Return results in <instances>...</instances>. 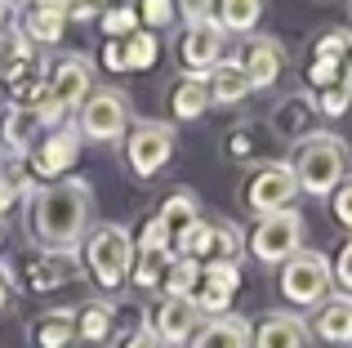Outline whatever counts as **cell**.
<instances>
[{
  "label": "cell",
  "instance_id": "1",
  "mask_svg": "<svg viewBox=\"0 0 352 348\" xmlns=\"http://www.w3.org/2000/svg\"><path fill=\"white\" fill-rule=\"evenodd\" d=\"M36 241L50 254H72L89 228V183L58 179L36 192Z\"/></svg>",
  "mask_w": 352,
  "mask_h": 348
},
{
  "label": "cell",
  "instance_id": "2",
  "mask_svg": "<svg viewBox=\"0 0 352 348\" xmlns=\"http://www.w3.org/2000/svg\"><path fill=\"white\" fill-rule=\"evenodd\" d=\"M294 170V183L312 197H335L339 183L348 179V148L335 139V134H312L303 139L299 157L290 161Z\"/></svg>",
  "mask_w": 352,
  "mask_h": 348
},
{
  "label": "cell",
  "instance_id": "3",
  "mask_svg": "<svg viewBox=\"0 0 352 348\" xmlns=\"http://www.w3.org/2000/svg\"><path fill=\"white\" fill-rule=\"evenodd\" d=\"M85 263L94 272V281L103 290H116L120 281L134 268V237L120 224H98L94 232L85 237Z\"/></svg>",
  "mask_w": 352,
  "mask_h": 348
},
{
  "label": "cell",
  "instance_id": "4",
  "mask_svg": "<svg viewBox=\"0 0 352 348\" xmlns=\"http://www.w3.org/2000/svg\"><path fill=\"white\" fill-rule=\"evenodd\" d=\"M125 130H129V98H125V89H112V85L89 89V98L76 112V134L80 139L116 143Z\"/></svg>",
  "mask_w": 352,
  "mask_h": 348
},
{
  "label": "cell",
  "instance_id": "5",
  "mask_svg": "<svg viewBox=\"0 0 352 348\" xmlns=\"http://www.w3.org/2000/svg\"><path fill=\"white\" fill-rule=\"evenodd\" d=\"M330 286H335V272L321 250H299L294 259L281 263V295L290 304H321V299H330Z\"/></svg>",
  "mask_w": 352,
  "mask_h": 348
},
{
  "label": "cell",
  "instance_id": "6",
  "mask_svg": "<svg viewBox=\"0 0 352 348\" xmlns=\"http://www.w3.org/2000/svg\"><path fill=\"white\" fill-rule=\"evenodd\" d=\"M241 197H245V206L254 210V215L267 219V215H281V210H294L290 201L299 197V183H294V170L285 166V161H267V166H258L245 179Z\"/></svg>",
  "mask_w": 352,
  "mask_h": 348
},
{
  "label": "cell",
  "instance_id": "7",
  "mask_svg": "<svg viewBox=\"0 0 352 348\" xmlns=\"http://www.w3.org/2000/svg\"><path fill=\"white\" fill-rule=\"evenodd\" d=\"M125 157H129V170H134L138 179H156L161 166L174 157V125L134 121L125 130Z\"/></svg>",
  "mask_w": 352,
  "mask_h": 348
},
{
  "label": "cell",
  "instance_id": "8",
  "mask_svg": "<svg viewBox=\"0 0 352 348\" xmlns=\"http://www.w3.org/2000/svg\"><path fill=\"white\" fill-rule=\"evenodd\" d=\"M250 250L254 259L263 263H285L303 250V215L299 210H281V215H267L258 219L254 237H250Z\"/></svg>",
  "mask_w": 352,
  "mask_h": 348
},
{
  "label": "cell",
  "instance_id": "9",
  "mask_svg": "<svg viewBox=\"0 0 352 348\" xmlns=\"http://www.w3.org/2000/svg\"><path fill=\"white\" fill-rule=\"evenodd\" d=\"M183 259H197V263H236L241 259V232L232 224H206L197 219L192 232L179 241Z\"/></svg>",
  "mask_w": 352,
  "mask_h": 348
},
{
  "label": "cell",
  "instance_id": "10",
  "mask_svg": "<svg viewBox=\"0 0 352 348\" xmlns=\"http://www.w3.org/2000/svg\"><path fill=\"white\" fill-rule=\"evenodd\" d=\"M147 326H152V335L161 340V348H188L192 335L201 331V308L192 304V299L165 295L161 304L147 313Z\"/></svg>",
  "mask_w": 352,
  "mask_h": 348
},
{
  "label": "cell",
  "instance_id": "11",
  "mask_svg": "<svg viewBox=\"0 0 352 348\" xmlns=\"http://www.w3.org/2000/svg\"><path fill=\"white\" fill-rule=\"evenodd\" d=\"M236 67L245 72L250 89L276 85V76H281V67H285L281 41H272V36H250V41L241 45V54H236Z\"/></svg>",
  "mask_w": 352,
  "mask_h": 348
},
{
  "label": "cell",
  "instance_id": "12",
  "mask_svg": "<svg viewBox=\"0 0 352 348\" xmlns=\"http://www.w3.org/2000/svg\"><path fill=\"white\" fill-rule=\"evenodd\" d=\"M223 41H228V32L214 18L188 27V32H183V67H188V76H210V72L223 63Z\"/></svg>",
  "mask_w": 352,
  "mask_h": 348
},
{
  "label": "cell",
  "instance_id": "13",
  "mask_svg": "<svg viewBox=\"0 0 352 348\" xmlns=\"http://www.w3.org/2000/svg\"><path fill=\"white\" fill-rule=\"evenodd\" d=\"M45 85H50V94L72 112V107H80L89 98V89H94V63H89L85 54H67V58L54 63Z\"/></svg>",
  "mask_w": 352,
  "mask_h": 348
},
{
  "label": "cell",
  "instance_id": "14",
  "mask_svg": "<svg viewBox=\"0 0 352 348\" xmlns=\"http://www.w3.org/2000/svg\"><path fill=\"white\" fill-rule=\"evenodd\" d=\"M76 152H80V134L72 130H54L50 139L41 143V148H36V161H32V170L36 174H45V179H63V174H67L72 166H76Z\"/></svg>",
  "mask_w": 352,
  "mask_h": 348
},
{
  "label": "cell",
  "instance_id": "15",
  "mask_svg": "<svg viewBox=\"0 0 352 348\" xmlns=\"http://www.w3.org/2000/svg\"><path fill=\"white\" fill-rule=\"evenodd\" d=\"M308 344V322L294 313H272L258 322V331L250 335V348H303Z\"/></svg>",
  "mask_w": 352,
  "mask_h": 348
},
{
  "label": "cell",
  "instance_id": "16",
  "mask_svg": "<svg viewBox=\"0 0 352 348\" xmlns=\"http://www.w3.org/2000/svg\"><path fill=\"white\" fill-rule=\"evenodd\" d=\"M67 32V0H36L23 18V36L41 45H58Z\"/></svg>",
  "mask_w": 352,
  "mask_h": 348
},
{
  "label": "cell",
  "instance_id": "17",
  "mask_svg": "<svg viewBox=\"0 0 352 348\" xmlns=\"http://www.w3.org/2000/svg\"><path fill=\"white\" fill-rule=\"evenodd\" d=\"M312 331L326 344H352V295H330L321 299L317 317H312Z\"/></svg>",
  "mask_w": 352,
  "mask_h": 348
},
{
  "label": "cell",
  "instance_id": "18",
  "mask_svg": "<svg viewBox=\"0 0 352 348\" xmlns=\"http://www.w3.org/2000/svg\"><path fill=\"white\" fill-rule=\"evenodd\" d=\"M250 335H254V331H250L245 317L223 313V317H210V322L192 335L188 348H250Z\"/></svg>",
  "mask_w": 352,
  "mask_h": 348
},
{
  "label": "cell",
  "instance_id": "19",
  "mask_svg": "<svg viewBox=\"0 0 352 348\" xmlns=\"http://www.w3.org/2000/svg\"><path fill=\"white\" fill-rule=\"evenodd\" d=\"M197 197L192 192H174V197H165V206H161V215H156V224L165 228V237H170V246L179 250V241L192 232V224H197Z\"/></svg>",
  "mask_w": 352,
  "mask_h": 348
},
{
  "label": "cell",
  "instance_id": "20",
  "mask_svg": "<svg viewBox=\"0 0 352 348\" xmlns=\"http://www.w3.org/2000/svg\"><path fill=\"white\" fill-rule=\"evenodd\" d=\"M206 85H210V103H241V98L250 94V80H245V72L236 67V58L219 63L206 76Z\"/></svg>",
  "mask_w": 352,
  "mask_h": 348
},
{
  "label": "cell",
  "instance_id": "21",
  "mask_svg": "<svg viewBox=\"0 0 352 348\" xmlns=\"http://www.w3.org/2000/svg\"><path fill=\"white\" fill-rule=\"evenodd\" d=\"M263 18V0H214V23L223 32H254Z\"/></svg>",
  "mask_w": 352,
  "mask_h": 348
},
{
  "label": "cell",
  "instance_id": "22",
  "mask_svg": "<svg viewBox=\"0 0 352 348\" xmlns=\"http://www.w3.org/2000/svg\"><path fill=\"white\" fill-rule=\"evenodd\" d=\"M170 103H174V116H179V121H197V116L210 107V85H206V76H183L179 85H174Z\"/></svg>",
  "mask_w": 352,
  "mask_h": 348
},
{
  "label": "cell",
  "instance_id": "23",
  "mask_svg": "<svg viewBox=\"0 0 352 348\" xmlns=\"http://www.w3.org/2000/svg\"><path fill=\"white\" fill-rule=\"evenodd\" d=\"M32 340L41 344V348H67L72 340H76V317L54 308V313H45L41 322L32 326Z\"/></svg>",
  "mask_w": 352,
  "mask_h": 348
},
{
  "label": "cell",
  "instance_id": "24",
  "mask_svg": "<svg viewBox=\"0 0 352 348\" xmlns=\"http://www.w3.org/2000/svg\"><path fill=\"white\" fill-rule=\"evenodd\" d=\"M170 263H174V250H138V263L129 268V277H134L138 290H156V286H165Z\"/></svg>",
  "mask_w": 352,
  "mask_h": 348
},
{
  "label": "cell",
  "instance_id": "25",
  "mask_svg": "<svg viewBox=\"0 0 352 348\" xmlns=\"http://www.w3.org/2000/svg\"><path fill=\"white\" fill-rule=\"evenodd\" d=\"M0 139H5V148H9V152H18V157H23V152H32V139H36V121H32V112L14 103V107L5 112V130H0Z\"/></svg>",
  "mask_w": 352,
  "mask_h": 348
},
{
  "label": "cell",
  "instance_id": "26",
  "mask_svg": "<svg viewBox=\"0 0 352 348\" xmlns=\"http://www.w3.org/2000/svg\"><path fill=\"white\" fill-rule=\"evenodd\" d=\"M107 335H112V304H85L80 308V317H76V340H85V344H103Z\"/></svg>",
  "mask_w": 352,
  "mask_h": 348
},
{
  "label": "cell",
  "instance_id": "27",
  "mask_svg": "<svg viewBox=\"0 0 352 348\" xmlns=\"http://www.w3.org/2000/svg\"><path fill=\"white\" fill-rule=\"evenodd\" d=\"M201 286V263L197 259H183V254H174L170 272H165V295L174 299H192Z\"/></svg>",
  "mask_w": 352,
  "mask_h": 348
},
{
  "label": "cell",
  "instance_id": "28",
  "mask_svg": "<svg viewBox=\"0 0 352 348\" xmlns=\"http://www.w3.org/2000/svg\"><path fill=\"white\" fill-rule=\"evenodd\" d=\"M67 272H72V254H45V259H36L32 263V290H54V286H63L67 281Z\"/></svg>",
  "mask_w": 352,
  "mask_h": 348
},
{
  "label": "cell",
  "instance_id": "29",
  "mask_svg": "<svg viewBox=\"0 0 352 348\" xmlns=\"http://www.w3.org/2000/svg\"><path fill=\"white\" fill-rule=\"evenodd\" d=\"M120 50H125V72L129 67H134V72H147L156 63V50H161V45H156L152 32H129L125 41H120Z\"/></svg>",
  "mask_w": 352,
  "mask_h": 348
},
{
  "label": "cell",
  "instance_id": "30",
  "mask_svg": "<svg viewBox=\"0 0 352 348\" xmlns=\"http://www.w3.org/2000/svg\"><path fill=\"white\" fill-rule=\"evenodd\" d=\"M352 54V32H330L317 41V50H312V58H326V63H339L344 67V58Z\"/></svg>",
  "mask_w": 352,
  "mask_h": 348
},
{
  "label": "cell",
  "instance_id": "31",
  "mask_svg": "<svg viewBox=\"0 0 352 348\" xmlns=\"http://www.w3.org/2000/svg\"><path fill=\"white\" fill-rule=\"evenodd\" d=\"M103 32L112 36V41H120V36H129V32H138V14L129 5H120V9H103Z\"/></svg>",
  "mask_w": 352,
  "mask_h": 348
},
{
  "label": "cell",
  "instance_id": "32",
  "mask_svg": "<svg viewBox=\"0 0 352 348\" xmlns=\"http://www.w3.org/2000/svg\"><path fill=\"white\" fill-rule=\"evenodd\" d=\"M129 9H134L138 23H147V27H165L174 18V0H134Z\"/></svg>",
  "mask_w": 352,
  "mask_h": 348
},
{
  "label": "cell",
  "instance_id": "33",
  "mask_svg": "<svg viewBox=\"0 0 352 348\" xmlns=\"http://www.w3.org/2000/svg\"><path fill=\"white\" fill-rule=\"evenodd\" d=\"M201 281L223 286V290H236L241 286V268H236V263H201Z\"/></svg>",
  "mask_w": 352,
  "mask_h": 348
},
{
  "label": "cell",
  "instance_id": "34",
  "mask_svg": "<svg viewBox=\"0 0 352 348\" xmlns=\"http://www.w3.org/2000/svg\"><path fill=\"white\" fill-rule=\"evenodd\" d=\"M339 63H326V58H312V67H308V80L317 89H330V85H339Z\"/></svg>",
  "mask_w": 352,
  "mask_h": 348
},
{
  "label": "cell",
  "instance_id": "35",
  "mask_svg": "<svg viewBox=\"0 0 352 348\" xmlns=\"http://www.w3.org/2000/svg\"><path fill=\"white\" fill-rule=\"evenodd\" d=\"M138 250H174L170 237H165V228L156 224V219H147L143 232H138Z\"/></svg>",
  "mask_w": 352,
  "mask_h": 348
},
{
  "label": "cell",
  "instance_id": "36",
  "mask_svg": "<svg viewBox=\"0 0 352 348\" xmlns=\"http://www.w3.org/2000/svg\"><path fill=\"white\" fill-rule=\"evenodd\" d=\"M179 14H183V23H188V27L210 23V18H214V0H179Z\"/></svg>",
  "mask_w": 352,
  "mask_h": 348
},
{
  "label": "cell",
  "instance_id": "37",
  "mask_svg": "<svg viewBox=\"0 0 352 348\" xmlns=\"http://www.w3.org/2000/svg\"><path fill=\"white\" fill-rule=\"evenodd\" d=\"M103 0H67V23H94L103 18Z\"/></svg>",
  "mask_w": 352,
  "mask_h": 348
},
{
  "label": "cell",
  "instance_id": "38",
  "mask_svg": "<svg viewBox=\"0 0 352 348\" xmlns=\"http://www.w3.org/2000/svg\"><path fill=\"white\" fill-rule=\"evenodd\" d=\"M348 89L344 85H330V89H321V112H326V116H344L348 112Z\"/></svg>",
  "mask_w": 352,
  "mask_h": 348
},
{
  "label": "cell",
  "instance_id": "39",
  "mask_svg": "<svg viewBox=\"0 0 352 348\" xmlns=\"http://www.w3.org/2000/svg\"><path fill=\"white\" fill-rule=\"evenodd\" d=\"M330 210H335V219L344 228H352V179L339 183V192H335V201H330Z\"/></svg>",
  "mask_w": 352,
  "mask_h": 348
},
{
  "label": "cell",
  "instance_id": "40",
  "mask_svg": "<svg viewBox=\"0 0 352 348\" xmlns=\"http://www.w3.org/2000/svg\"><path fill=\"white\" fill-rule=\"evenodd\" d=\"M330 272H335V281L344 286V295H352V241L339 250V259H335V268H330Z\"/></svg>",
  "mask_w": 352,
  "mask_h": 348
},
{
  "label": "cell",
  "instance_id": "41",
  "mask_svg": "<svg viewBox=\"0 0 352 348\" xmlns=\"http://www.w3.org/2000/svg\"><path fill=\"white\" fill-rule=\"evenodd\" d=\"M120 348H161V340H156V335H152V326H138V331H129L125 335V344H120Z\"/></svg>",
  "mask_w": 352,
  "mask_h": 348
},
{
  "label": "cell",
  "instance_id": "42",
  "mask_svg": "<svg viewBox=\"0 0 352 348\" xmlns=\"http://www.w3.org/2000/svg\"><path fill=\"white\" fill-rule=\"evenodd\" d=\"M103 63L112 72H125V50H120V41H107V50H103Z\"/></svg>",
  "mask_w": 352,
  "mask_h": 348
},
{
  "label": "cell",
  "instance_id": "43",
  "mask_svg": "<svg viewBox=\"0 0 352 348\" xmlns=\"http://www.w3.org/2000/svg\"><path fill=\"white\" fill-rule=\"evenodd\" d=\"M14 201H18V188L5 179V174H0V215H9V210H14Z\"/></svg>",
  "mask_w": 352,
  "mask_h": 348
},
{
  "label": "cell",
  "instance_id": "44",
  "mask_svg": "<svg viewBox=\"0 0 352 348\" xmlns=\"http://www.w3.org/2000/svg\"><path fill=\"white\" fill-rule=\"evenodd\" d=\"M339 85H344L348 94H352V54H348V58H344V72H339Z\"/></svg>",
  "mask_w": 352,
  "mask_h": 348
},
{
  "label": "cell",
  "instance_id": "45",
  "mask_svg": "<svg viewBox=\"0 0 352 348\" xmlns=\"http://www.w3.org/2000/svg\"><path fill=\"white\" fill-rule=\"evenodd\" d=\"M9 304V268H0V308Z\"/></svg>",
  "mask_w": 352,
  "mask_h": 348
},
{
  "label": "cell",
  "instance_id": "46",
  "mask_svg": "<svg viewBox=\"0 0 352 348\" xmlns=\"http://www.w3.org/2000/svg\"><path fill=\"white\" fill-rule=\"evenodd\" d=\"M0 32H9V0H0Z\"/></svg>",
  "mask_w": 352,
  "mask_h": 348
},
{
  "label": "cell",
  "instance_id": "47",
  "mask_svg": "<svg viewBox=\"0 0 352 348\" xmlns=\"http://www.w3.org/2000/svg\"><path fill=\"white\" fill-rule=\"evenodd\" d=\"M9 5H27V9H32V5H36V0H9Z\"/></svg>",
  "mask_w": 352,
  "mask_h": 348
},
{
  "label": "cell",
  "instance_id": "48",
  "mask_svg": "<svg viewBox=\"0 0 352 348\" xmlns=\"http://www.w3.org/2000/svg\"><path fill=\"white\" fill-rule=\"evenodd\" d=\"M0 241H5V237H0Z\"/></svg>",
  "mask_w": 352,
  "mask_h": 348
},
{
  "label": "cell",
  "instance_id": "49",
  "mask_svg": "<svg viewBox=\"0 0 352 348\" xmlns=\"http://www.w3.org/2000/svg\"><path fill=\"white\" fill-rule=\"evenodd\" d=\"M103 5H107V0H103Z\"/></svg>",
  "mask_w": 352,
  "mask_h": 348
}]
</instances>
